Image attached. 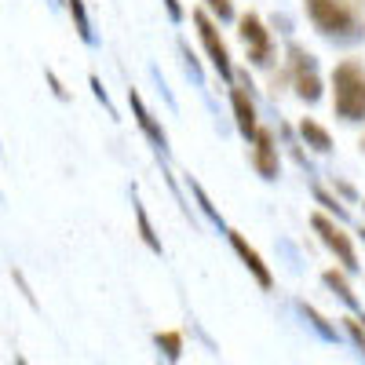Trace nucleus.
Here are the masks:
<instances>
[{"label": "nucleus", "mask_w": 365, "mask_h": 365, "mask_svg": "<svg viewBox=\"0 0 365 365\" xmlns=\"http://www.w3.org/2000/svg\"><path fill=\"white\" fill-rule=\"evenodd\" d=\"M332 110L344 120H365V66L358 58H344L332 70Z\"/></svg>", "instance_id": "nucleus-1"}, {"label": "nucleus", "mask_w": 365, "mask_h": 365, "mask_svg": "<svg viewBox=\"0 0 365 365\" xmlns=\"http://www.w3.org/2000/svg\"><path fill=\"white\" fill-rule=\"evenodd\" d=\"M307 15L325 37H358V11L351 0H307Z\"/></svg>", "instance_id": "nucleus-2"}, {"label": "nucleus", "mask_w": 365, "mask_h": 365, "mask_svg": "<svg viewBox=\"0 0 365 365\" xmlns=\"http://www.w3.org/2000/svg\"><path fill=\"white\" fill-rule=\"evenodd\" d=\"M194 26H197V34H201V44H205V51H208V58H212V66L220 70V77H223V81H234L230 51H227V44H223V37H220L216 22H212V19L197 8V11H194Z\"/></svg>", "instance_id": "nucleus-3"}, {"label": "nucleus", "mask_w": 365, "mask_h": 365, "mask_svg": "<svg viewBox=\"0 0 365 365\" xmlns=\"http://www.w3.org/2000/svg\"><path fill=\"white\" fill-rule=\"evenodd\" d=\"M311 223H314V230H318V237L325 241V245L340 256V263L347 267V270H358V256H354V245H351V237H347V230L344 227H336L332 220H325L322 212H314L311 216Z\"/></svg>", "instance_id": "nucleus-4"}, {"label": "nucleus", "mask_w": 365, "mask_h": 365, "mask_svg": "<svg viewBox=\"0 0 365 365\" xmlns=\"http://www.w3.org/2000/svg\"><path fill=\"white\" fill-rule=\"evenodd\" d=\"M241 41H245L249 58H252L256 66H267V63H270L274 44H270V34H267V26L259 22V15H256V11L241 15Z\"/></svg>", "instance_id": "nucleus-5"}, {"label": "nucleus", "mask_w": 365, "mask_h": 365, "mask_svg": "<svg viewBox=\"0 0 365 365\" xmlns=\"http://www.w3.org/2000/svg\"><path fill=\"white\" fill-rule=\"evenodd\" d=\"M252 165H256V172L263 175V179H278V146H274V135H270V128H259L256 125V132H252Z\"/></svg>", "instance_id": "nucleus-6"}, {"label": "nucleus", "mask_w": 365, "mask_h": 365, "mask_svg": "<svg viewBox=\"0 0 365 365\" xmlns=\"http://www.w3.org/2000/svg\"><path fill=\"white\" fill-rule=\"evenodd\" d=\"M292 66H296V96L307 99V103H318L322 99V81L314 73V58L303 55L299 48H292Z\"/></svg>", "instance_id": "nucleus-7"}, {"label": "nucleus", "mask_w": 365, "mask_h": 365, "mask_svg": "<svg viewBox=\"0 0 365 365\" xmlns=\"http://www.w3.org/2000/svg\"><path fill=\"white\" fill-rule=\"evenodd\" d=\"M230 245H234V252L241 256V263H245L249 270H252V278L263 285V289H270L274 285V274L267 270V263H263V256L249 245V241H245V234H237V230H230Z\"/></svg>", "instance_id": "nucleus-8"}, {"label": "nucleus", "mask_w": 365, "mask_h": 365, "mask_svg": "<svg viewBox=\"0 0 365 365\" xmlns=\"http://www.w3.org/2000/svg\"><path fill=\"white\" fill-rule=\"evenodd\" d=\"M128 103H132V110H135V120H139V128H143V132L150 135V143H154L158 150H165V146H168V139H165V128H161L158 120H154V113L146 110V103H143V96H139L135 88H128Z\"/></svg>", "instance_id": "nucleus-9"}, {"label": "nucleus", "mask_w": 365, "mask_h": 365, "mask_svg": "<svg viewBox=\"0 0 365 365\" xmlns=\"http://www.w3.org/2000/svg\"><path fill=\"white\" fill-rule=\"evenodd\" d=\"M230 106H234V117H237L241 135L252 139V132H256V106H252V99L245 96V88H230Z\"/></svg>", "instance_id": "nucleus-10"}, {"label": "nucleus", "mask_w": 365, "mask_h": 365, "mask_svg": "<svg viewBox=\"0 0 365 365\" xmlns=\"http://www.w3.org/2000/svg\"><path fill=\"white\" fill-rule=\"evenodd\" d=\"M299 132H303V139H307L314 150H322V154H325V150H332V135H329V132L318 125V120H303Z\"/></svg>", "instance_id": "nucleus-11"}, {"label": "nucleus", "mask_w": 365, "mask_h": 365, "mask_svg": "<svg viewBox=\"0 0 365 365\" xmlns=\"http://www.w3.org/2000/svg\"><path fill=\"white\" fill-rule=\"evenodd\" d=\"M70 15H73V22H77L81 41H84V44L96 41V37H91V22H88V11H84V0H70Z\"/></svg>", "instance_id": "nucleus-12"}, {"label": "nucleus", "mask_w": 365, "mask_h": 365, "mask_svg": "<svg viewBox=\"0 0 365 365\" xmlns=\"http://www.w3.org/2000/svg\"><path fill=\"white\" fill-rule=\"evenodd\" d=\"M135 220H139V234H143V241H146V245L150 249H154V252H161V237L154 234V227H150V220H146V208L135 201Z\"/></svg>", "instance_id": "nucleus-13"}, {"label": "nucleus", "mask_w": 365, "mask_h": 365, "mask_svg": "<svg viewBox=\"0 0 365 365\" xmlns=\"http://www.w3.org/2000/svg\"><path fill=\"white\" fill-rule=\"evenodd\" d=\"M325 285H332L340 296H344V303H351V307L358 311V299H354V292H351V285L344 282V274H336V270H325Z\"/></svg>", "instance_id": "nucleus-14"}, {"label": "nucleus", "mask_w": 365, "mask_h": 365, "mask_svg": "<svg viewBox=\"0 0 365 365\" xmlns=\"http://www.w3.org/2000/svg\"><path fill=\"white\" fill-rule=\"evenodd\" d=\"M154 340H158V347H161V351H165L172 361L182 354V336H179V332H158Z\"/></svg>", "instance_id": "nucleus-15"}, {"label": "nucleus", "mask_w": 365, "mask_h": 365, "mask_svg": "<svg viewBox=\"0 0 365 365\" xmlns=\"http://www.w3.org/2000/svg\"><path fill=\"white\" fill-rule=\"evenodd\" d=\"M205 4L216 11L220 19H230V15H234V4H230V0H205Z\"/></svg>", "instance_id": "nucleus-16"}, {"label": "nucleus", "mask_w": 365, "mask_h": 365, "mask_svg": "<svg viewBox=\"0 0 365 365\" xmlns=\"http://www.w3.org/2000/svg\"><path fill=\"white\" fill-rule=\"evenodd\" d=\"M344 322H347V329H351V336H354V340H358V347H361V351H365V329H361V325H358V322H354V318H344Z\"/></svg>", "instance_id": "nucleus-17"}, {"label": "nucleus", "mask_w": 365, "mask_h": 365, "mask_svg": "<svg viewBox=\"0 0 365 365\" xmlns=\"http://www.w3.org/2000/svg\"><path fill=\"white\" fill-rule=\"evenodd\" d=\"M48 84H51V91H55L58 99H70V96H66V88H63V81H58V77H55L51 70H48Z\"/></svg>", "instance_id": "nucleus-18"}, {"label": "nucleus", "mask_w": 365, "mask_h": 365, "mask_svg": "<svg viewBox=\"0 0 365 365\" xmlns=\"http://www.w3.org/2000/svg\"><path fill=\"white\" fill-rule=\"evenodd\" d=\"M165 4H168V15H172V19L179 22V19H182V8H179V0H165Z\"/></svg>", "instance_id": "nucleus-19"}, {"label": "nucleus", "mask_w": 365, "mask_h": 365, "mask_svg": "<svg viewBox=\"0 0 365 365\" xmlns=\"http://www.w3.org/2000/svg\"><path fill=\"white\" fill-rule=\"evenodd\" d=\"M361 150H365V139H361Z\"/></svg>", "instance_id": "nucleus-20"}]
</instances>
